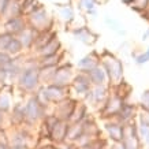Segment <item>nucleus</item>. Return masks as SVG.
<instances>
[{
  "instance_id": "obj_1",
  "label": "nucleus",
  "mask_w": 149,
  "mask_h": 149,
  "mask_svg": "<svg viewBox=\"0 0 149 149\" xmlns=\"http://www.w3.org/2000/svg\"><path fill=\"white\" fill-rule=\"evenodd\" d=\"M27 27L25 19H23V15L22 17H13V18H7L4 23V29L6 32L10 33V34H21V33L25 30Z\"/></svg>"
},
{
  "instance_id": "obj_2",
  "label": "nucleus",
  "mask_w": 149,
  "mask_h": 149,
  "mask_svg": "<svg viewBox=\"0 0 149 149\" xmlns=\"http://www.w3.org/2000/svg\"><path fill=\"white\" fill-rule=\"evenodd\" d=\"M37 81H38V77H37L36 70H26L21 78V82L26 89H33L37 85Z\"/></svg>"
},
{
  "instance_id": "obj_3",
  "label": "nucleus",
  "mask_w": 149,
  "mask_h": 149,
  "mask_svg": "<svg viewBox=\"0 0 149 149\" xmlns=\"http://www.w3.org/2000/svg\"><path fill=\"white\" fill-rule=\"evenodd\" d=\"M60 47V42H59L56 38H54V40L51 41V42H48L45 47H42L41 48V54L45 55L47 56H54V55H56V51H58V48Z\"/></svg>"
},
{
  "instance_id": "obj_4",
  "label": "nucleus",
  "mask_w": 149,
  "mask_h": 149,
  "mask_svg": "<svg viewBox=\"0 0 149 149\" xmlns=\"http://www.w3.org/2000/svg\"><path fill=\"white\" fill-rule=\"evenodd\" d=\"M21 49H22V42H21L19 38H15V37H13V40L10 41V44L7 45V48H6V51H7L10 55L18 54V52H21Z\"/></svg>"
},
{
  "instance_id": "obj_5",
  "label": "nucleus",
  "mask_w": 149,
  "mask_h": 149,
  "mask_svg": "<svg viewBox=\"0 0 149 149\" xmlns=\"http://www.w3.org/2000/svg\"><path fill=\"white\" fill-rule=\"evenodd\" d=\"M38 112H40V109H38V103H37L36 100H32L26 107V115L29 118H32V119H36Z\"/></svg>"
},
{
  "instance_id": "obj_6",
  "label": "nucleus",
  "mask_w": 149,
  "mask_h": 149,
  "mask_svg": "<svg viewBox=\"0 0 149 149\" xmlns=\"http://www.w3.org/2000/svg\"><path fill=\"white\" fill-rule=\"evenodd\" d=\"M108 131H109V134H111V137L115 138V140H120V138H122V134H123L122 127L116 126V125H109Z\"/></svg>"
},
{
  "instance_id": "obj_7",
  "label": "nucleus",
  "mask_w": 149,
  "mask_h": 149,
  "mask_svg": "<svg viewBox=\"0 0 149 149\" xmlns=\"http://www.w3.org/2000/svg\"><path fill=\"white\" fill-rule=\"evenodd\" d=\"M13 34H10V33H1L0 34V51H6L7 45L10 44V41L13 40Z\"/></svg>"
},
{
  "instance_id": "obj_8",
  "label": "nucleus",
  "mask_w": 149,
  "mask_h": 149,
  "mask_svg": "<svg viewBox=\"0 0 149 149\" xmlns=\"http://www.w3.org/2000/svg\"><path fill=\"white\" fill-rule=\"evenodd\" d=\"M149 0H133V3L130 4V7L136 11H142L148 7Z\"/></svg>"
},
{
  "instance_id": "obj_9",
  "label": "nucleus",
  "mask_w": 149,
  "mask_h": 149,
  "mask_svg": "<svg viewBox=\"0 0 149 149\" xmlns=\"http://www.w3.org/2000/svg\"><path fill=\"white\" fill-rule=\"evenodd\" d=\"M91 78H92V81L96 82V84H101V82H103V78H104V74L101 70H99V68H92Z\"/></svg>"
},
{
  "instance_id": "obj_10",
  "label": "nucleus",
  "mask_w": 149,
  "mask_h": 149,
  "mask_svg": "<svg viewBox=\"0 0 149 149\" xmlns=\"http://www.w3.org/2000/svg\"><path fill=\"white\" fill-rule=\"evenodd\" d=\"M96 1H97V0H81V6L85 7V8L89 11V10H93Z\"/></svg>"
},
{
  "instance_id": "obj_11",
  "label": "nucleus",
  "mask_w": 149,
  "mask_h": 149,
  "mask_svg": "<svg viewBox=\"0 0 149 149\" xmlns=\"http://www.w3.org/2000/svg\"><path fill=\"white\" fill-rule=\"evenodd\" d=\"M10 1H11V0H0V18L4 15L6 10H7V7H8V4H10Z\"/></svg>"
},
{
  "instance_id": "obj_12",
  "label": "nucleus",
  "mask_w": 149,
  "mask_h": 149,
  "mask_svg": "<svg viewBox=\"0 0 149 149\" xmlns=\"http://www.w3.org/2000/svg\"><path fill=\"white\" fill-rule=\"evenodd\" d=\"M62 15H63L64 19H68V21H70V19H72V15H74V14H72V10L70 8V7H64V8L62 10Z\"/></svg>"
},
{
  "instance_id": "obj_13",
  "label": "nucleus",
  "mask_w": 149,
  "mask_h": 149,
  "mask_svg": "<svg viewBox=\"0 0 149 149\" xmlns=\"http://www.w3.org/2000/svg\"><path fill=\"white\" fill-rule=\"evenodd\" d=\"M11 62V59H10L8 55H6V54H0V64H6V63H10Z\"/></svg>"
},
{
  "instance_id": "obj_14",
  "label": "nucleus",
  "mask_w": 149,
  "mask_h": 149,
  "mask_svg": "<svg viewBox=\"0 0 149 149\" xmlns=\"http://www.w3.org/2000/svg\"><path fill=\"white\" fill-rule=\"evenodd\" d=\"M145 56H146V58L149 59V49H148V52H146V54H145Z\"/></svg>"
},
{
  "instance_id": "obj_15",
  "label": "nucleus",
  "mask_w": 149,
  "mask_h": 149,
  "mask_svg": "<svg viewBox=\"0 0 149 149\" xmlns=\"http://www.w3.org/2000/svg\"><path fill=\"white\" fill-rule=\"evenodd\" d=\"M15 149H23V148H15Z\"/></svg>"
}]
</instances>
